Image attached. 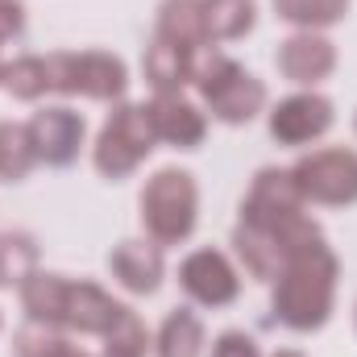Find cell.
Listing matches in <instances>:
<instances>
[{
  "instance_id": "1",
  "label": "cell",
  "mask_w": 357,
  "mask_h": 357,
  "mask_svg": "<svg viewBox=\"0 0 357 357\" xmlns=\"http://www.w3.org/2000/svg\"><path fill=\"white\" fill-rule=\"evenodd\" d=\"M333 299H337V254L324 245V233L316 229L287 250L282 270L274 274V316L295 333H316L328 324Z\"/></svg>"
},
{
  "instance_id": "2",
  "label": "cell",
  "mask_w": 357,
  "mask_h": 357,
  "mask_svg": "<svg viewBox=\"0 0 357 357\" xmlns=\"http://www.w3.org/2000/svg\"><path fill=\"white\" fill-rule=\"evenodd\" d=\"M195 91L204 96L208 112L225 125H250L262 108H266V88L262 79H254L241 63H233L229 54H195V75H191Z\"/></svg>"
},
{
  "instance_id": "3",
  "label": "cell",
  "mask_w": 357,
  "mask_h": 357,
  "mask_svg": "<svg viewBox=\"0 0 357 357\" xmlns=\"http://www.w3.org/2000/svg\"><path fill=\"white\" fill-rule=\"evenodd\" d=\"M199 216V187L195 178L178 167H162L142 191V225L150 241L158 245H178L191 237Z\"/></svg>"
},
{
  "instance_id": "4",
  "label": "cell",
  "mask_w": 357,
  "mask_h": 357,
  "mask_svg": "<svg viewBox=\"0 0 357 357\" xmlns=\"http://www.w3.org/2000/svg\"><path fill=\"white\" fill-rule=\"evenodd\" d=\"M154 125L146 116L142 104H116L112 116L104 121L96 146H91V162L104 178H129L150 154H154Z\"/></svg>"
},
{
  "instance_id": "5",
  "label": "cell",
  "mask_w": 357,
  "mask_h": 357,
  "mask_svg": "<svg viewBox=\"0 0 357 357\" xmlns=\"http://www.w3.org/2000/svg\"><path fill=\"white\" fill-rule=\"evenodd\" d=\"M50 91L63 96H91V100H121L129 88V71L116 54L84 50V54H46Z\"/></svg>"
},
{
  "instance_id": "6",
  "label": "cell",
  "mask_w": 357,
  "mask_h": 357,
  "mask_svg": "<svg viewBox=\"0 0 357 357\" xmlns=\"http://www.w3.org/2000/svg\"><path fill=\"white\" fill-rule=\"evenodd\" d=\"M291 178L303 199L324 204V208H345L357 204V154L345 146L316 150L291 167Z\"/></svg>"
},
{
  "instance_id": "7",
  "label": "cell",
  "mask_w": 357,
  "mask_h": 357,
  "mask_svg": "<svg viewBox=\"0 0 357 357\" xmlns=\"http://www.w3.org/2000/svg\"><path fill=\"white\" fill-rule=\"evenodd\" d=\"M178 282L204 307H229L241 295V278H237L233 262L220 250H195V254H187L183 266H178Z\"/></svg>"
},
{
  "instance_id": "8",
  "label": "cell",
  "mask_w": 357,
  "mask_h": 357,
  "mask_svg": "<svg viewBox=\"0 0 357 357\" xmlns=\"http://www.w3.org/2000/svg\"><path fill=\"white\" fill-rule=\"evenodd\" d=\"M333 129V100L320 91H299L274 104L270 112V137L282 146H307Z\"/></svg>"
},
{
  "instance_id": "9",
  "label": "cell",
  "mask_w": 357,
  "mask_h": 357,
  "mask_svg": "<svg viewBox=\"0 0 357 357\" xmlns=\"http://www.w3.org/2000/svg\"><path fill=\"white\" fill-rule=\"evenodd\" d=\"M84 133H88V125H84V116L71 112V108H42V112H33V121H29L33 154H38V162H46V167H67V162H75V158H79V146H84Z\"/></svg>"
},
{
  "instance_id": "10",
  "label": "cell",
  "mask_w": 357,
  "mask_h": 357,
  "mask_svg": "<svg viewBox=\"0 0 357 357\" xmlns=\"http://www.w3.org/2000/svg\"><path fill=\"white\" fill-rule=\"evenodd\" d=\"M333 67H337V46L320 33L299 29L295 38H287L278 46V71L299 88H316L320 79L333 75Z\"/></svg>"
},
{
  "instance_id": "11",
  "label": "cell",
  "mask_w": 357,
  "mask_h": 357,
  "mask_svg": "<svg viewBox=\"0 0 357 357\" xmlns=\"http://www.w3.org/2000/svg\"><path fill=\"white\" fill-rule=\"evenodd\" d=\"M146 116H150V125H154V137H158V142H171L178 150H195V146L204 142V133H208L204 112H199L191 100H183L178 91H158V96L146 104Z\"/></svg>"
},
{
  "instance_id": "12",
  "label": "cell",
  "mask_w": 357,
  "mask_h": 357,
  "mask_svg": "<svg viewBox=\"0 0 357 357\" xmlns=\"http://www.w3.org/2000/svg\"><path fill=\"white\" fill-rule=\"evenodd\" d=\"M121 312H125V303H116L104 287H96V282H67L63 328H71L79 337H104L116 324Z\"/></svg>"
},
{
  "instance_id": "13",
  "label": "cell",
  "mask_w": 357,
  "mask_h": 357,
  "mask_svg": "<svg viewBox=\"0 0 357 357\" xmlns=\"http://www.w3.org/2000/svg\"><path fill=\"white\" fill-rule=\"evenodd\" d=\"M108 270L129 295H154L162 287V274H167L162 245L158 241H121L108 254Z\"/></svg>"
},
{
  "instance_id": "14",
  "label": "cell",
  "mask_w": 357,
  "mask_h": 357,
  "mask_svg": "<svg viewBox=\"0 0 357 357\" xmlns=\"http://www.w3.org/2000/svg\"><path fill=\"white\" fill-rule=\"evenodd\" d=\"M195 54L199 50H187V46H175L167 38H154V46L146 50V79L154 84V91H178L183 84H191L195 75Z\"/></svg>"
},
{
  "instance_id": "15",
  "label": "cell",
  "mask_w": 357,
  "mask_h": 357,
  "mask_svg": "<svg viewBox=\"0 0 357 357\" xmlns=\"http://www.w3.org/2000/svg\"><path fill=\"white\" fill-rule=\"evenodd\" d=\"M67 282H71V278H63V274H42V270H33V274L21 282V303H25V316H29L33 324L63 328Z\"/></svg>"
},
{
  "instance_id": "16",
  "label": "cell",
  "mask_w": 357,
  "mask_h": 357,
  "mask_svg": "<svg viewBox=\"0 0 357 357\" xmlns=\"http://www.w3.org/2000/svg\"><path fill=\"white\" fill-rule=\"evenodd\" d=\"M158 38L199 50L208 46V25H204V0H162L158 8Z\"/></svg>"
},
{
  "instance_id": "17",
  "label": "cell",
  "mask_w": 357,
  "mask_h": 357,
  "mask_svg": "<svg viewBox=\"0 0 357 357\" xmlns=\"http://www.w3.org/2000/svg\"><path fill=\"white\" fill-rule=\"evenodd\" d=\"M258 21V4L254 0H204V25H208V42H233L245 38Z\"/></svg>"
},
{
  "instance_id": "18",
  "label": "cell",
  "mask_w": 357,
  "mask_h": 357,
  "mask_svg": "<svg viewBox=\"0 0 357 357\" xmlns=\"http://www.w3.org/2000/svg\"><path fill=\"white\" fill-rule=\"evenodd\" d=\"M158 357H204V324L191 307H175L158 328Z\"/></svg>"
},
{
  "instance_id": "19",
  "label": "cell",
  "mask_w": 357,
  "mask_h": 357,
  "mask_svg": "<svg viewBox=\"0 0 357 357\" xmlns=\"http://www.w3.org/2000/svg\"><path fill=\"white\" fill-rule=\"evenodd\" d=\"M33 162H38V154H33L29 125L0 121V178L4 183H21L33 171Z\"/></svg>"
},
{
  "instance_id": "20",
  "label": "cell",
  "mask_w": 357,
  "mask_h": 357,
  "mask_svg": "<svg viewBox=\"0 0 357 357\" xmlns=\"http://www.w3.org/2000/svg\"><path fill=\"white\" fill-rule=\"evenodd\" d=\"M274 13H278L287 25L316 33V29H328V25L345 21L349 0H274Z\"/></svg>"
},
{
  "instance_id": "21",
  "label": "cell",
  "mask_w": 357,
  "mask_h": 357,
  "mask_svg": "<svg viewBox=\"0 0 357 357\" xmlns=\"http://www.w3.org/2000/svg\"><path fill=\"white\" fill-rule=\"evenodd\" d=\"M38 266V245L29 233H0V291L21 287Z\"/></svg>"
},
{
  "instance_id": "22",
  "label": "cell",
  "mask_w": 357,
  "mask_h": 357,
  "mask_svg": "<svg viewBox=\"0 0 357 357\" xmlns=\"http://www.w3.org/2000/svg\"><path fill=\"white\" fill-rule=\"evenodd\" d=\"M4 88L17 100H42L50 91V67L42 54H21L17 63L4 67Z\"/></svg>"
},
{
  "instance_id": "23",
  "label": "cell",
  "mask_w": 357,
  "mask_h": 357,
  "mask_svg": "<svg viewBox=\"0 0 357 357\" xmlns=\"http://www.w3.org/2000/svg\"><path fill=\"white\" fill-rule=\"evenodd\" d=\"M146 349H150V333L137 320V312L125 307L116 316V324L104 333V354L100 357H146Z\"/></svg>"
},
{
  "instance_id": "24",
  "label": "cell",
  "mask_w": 357,
  "mask_h": 357,
  "mask_svg": "<svg viewBox=\"0 0 357 357\" xmlns=\"http://www.w3.org/2000/svg\"><path fill=\"white\" fill-rule=\"evenodd\" d=\"M71 349V341L63 337V328H50V324H25L13 333V357H63Z\"/></svg>"
},
{
  "instance_id": "25",
  "label": "cell",
  "mask_w": 357,
  "mask_h": 357,
  "mask_svg": "<svg viewBox=\"0 0 357 357\" xmlns=\"http://www.w3.org/2000/svg\"><path fill=\"white\" fill-rule=\"evenodd\" d=\"M212 357H262V349H258V341H254L250 333L229 328V333H220V337L212 341Z\"/></svg>"
},
{
  "instance_id": "26",
  "label": "cell",
  "mask_w": 357,
  "mask_h": 357,
  "mask_svg": "<svg viewBox=\"0 0 357 357\" xmlns=\"http://www.w3.org/2000/svg\"><path fill=\"white\" fill-rule=\"evenodd\" d=\"M25 29V4L21 0H0V42L17 38Z\"/></svg>"
},
{
  "instance_id": "27",
  "label": "cell",
  "mask_w": 357,
  "mask_h": 357,
  "mask_svg": "<svg viewBox=\"0 0 357 357\" xmlns=\"http://www.w3.org/2000/svg\"><path fill=\"white\" fill-rule=\"evenodd\" d=\"M274 357H303V354H299V349H278Z\"/></svg>"
},
{
  "instance_id": "28",
  "label": "cell",
  "mask_w": 357,
  "mask_h": 357,
  "mask_svg": "<svg viewBox=\"0 0 357 357\" xmlns=\"http://www.w3.org/2000/svg\"><path fill=\"white\" fill-rule=\"evenodd\" d=\"M4 67H8V63H4V59H0V84H4Z\"/></svg>"
},
{
  "instance_id": "29",
  "label": "cell",
  "mask_w": 357,
  "mask_h": 357,
  "mask_svg": "<svg viewBox=\"0 0 357 357\" xmlns=\"http://www.w3.org/2000/svg\"><path fill=\"white\" fill-rule=\"evenodd\" d=\"M0 324H4V320H0Z\"/></svg>"
}]
</instances>
